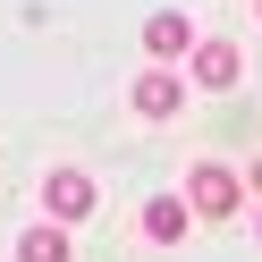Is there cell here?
<instances>
[{
    "label": "cell",
    "instance_id": "obj_1",
    "mask_svg": "<svg viewBox=\"0 0 262 262\" xmlns=\"http://www.w3.org/2000/svg\"><path fill=\"white\" fill-rule=\"evenodd\" d=\"M186 203L203 211V220H237L245 178H237V169H220V161H194V169H186Z\"/></svg>",
    "mask_w": 262,
    "mask_h": 262
},
{
    "label": "cell",
    "instance_id": "obj_2",
    "mask_svg": "<svg viewBox=\"0 0 262 262\" xmlns=\"http://www.w3.org/2000/svg\"><path fill=\"white\" fill-rule=\"evenodd\" d=\"M237 76H245L237 42H220V34H211V42H194V51H186V85H203V93H228Z\"/></svg>",
    "mask_w": 262,
    "mask_h": 262
},
{
    "label": "cell",
    "instance_id": "obj_3",
    "mask_svg": "<svg viewBox=\"0 0 262 262\" xmlns=\"http://www.w3.org/2000/svg\"><path fill=\"white\" fill-rule=\"evenodd\" d=\"M42 211H51V228L93 220V178L85 169H51V178H42Z\"/></svg>",
    "mask_w": 262,
    "mask_h": 262
},
{
    "label": "cell",
    "instance_id": "obj_4",
    "mask_svg": "<svg viewBox=\"0 0 262 262\" xmlns=\"http://www.w3.org/2000/svg\"><path fill=\"white\" fill-rule=\"evenodd\" d=\"M178 102H186V76H169V68H144L136 76V110H144V119H178Z\"/></svg>",
    "mask_w": 262,
    "mask_h": 262
},
{
    "label": "cell",
    "instance_id": "obj_5",
    "mask_svg": "<svg viewBox=\"0 0 262 262\" xmlns=\"http://www.w3.org/2000/svg\"><path fill=\"white\" fill-rule=\"evenodd\" d=\"M186 220H194L186 194H152V203H144V237H152V245H178V237H186Z\"/></svg>",
    "mask_w": 262,
    "mask_h": 262
},
{
    "label": "cell",
    "instance_id": "obj_6",
    "mask_svg": "<svg viewBox=\"0 0 262 262\" xmlns=\"http://www.w3.org/2000/svg\"><path fill=\"white\" fill-rule=\"evenodd\" d=\"M144 51L152 59H186L194 51V26L178 17V9H161V17H144Z\"/></svg>",
    "mask_w": 262,
    "mask_h": 262
},
{
    "label": "cell",
    "instance_id": "obj_7",
    "mask_svg": "<svg viewBox=\"0 0 262 262\" xmlns=\"http://www.w3.org/2000/svg\"><path fill=\"white\" fill-rule=\"evenodd\" d=\"M17 262H68V228H51V220L26 228V237H17Z\"/></svg>",
    "mask_w": 262,
    "mask_h": 262
},
{
    "label": "cell",
    "instance_id": "obj_8",
    "mask_svg": "<svg viewBox=\"0 0 262 262\" xmlns=\"http://www.w3.org/2000/svg\"><path fill=\"white\" fill-rule=\"evenodd\" d=\"M254 186H262V161H254Z\"/></svg>",
    "mask_w": 262,
    "mask_h": 262
},
{
    "label": "cell",
    "instance_id": "obj_9",
    "mask_svg": "<svg viewBox=\"0 0 262 262\" xmlns=\"http://www.w3.org/2000/svg\"><path fill=\"white\" fill-rule=\"evenodd\" d=\"M254 17H262V0H254Z\"/></svg>",
    "mask_w": 262,
    "mask_h": 262
}]
</instances>
